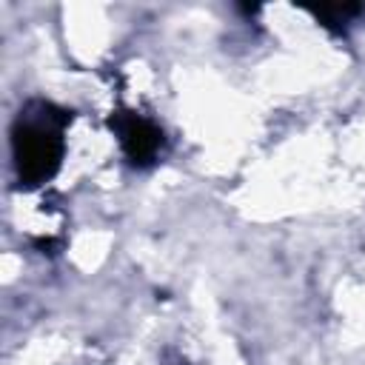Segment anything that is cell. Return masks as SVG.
<instances>
[{"instance_id": "1", "label": "cell", "mask_w": 365, "mask_h": 365, "mask_svg": "<svg viewBox=\"0 0 365 365\" xmlns=\"http://www.w3.org/2000/svg\"><path fill=\"white\" fill-rule=\"evenodd\" d=\"M14 165L23 182L40 185L60 168L63 160V140L57 128L46 123H20L11 137Z\"/></svg>"}, {"instance_id": "2", "label": "cell", "mask_w": 365, "mask_h": 365, "mask_svg": "<svg viewBox=\"0 0 365 365\" xmlns=\"http://www.w3.org/2000/svg\"><path fill=\"white\" fill-rule=\"evenodd\" d=\"M111 125L117 128L120 145L134 165H148L157 160L163 148V131L151 120L137 117V114H120L111 120Z\"/></svg>"}, {"instance_id": "3", "label": "cell", "mask_w": 365, "mask_h": 365, "mask_svg": "<svg viewBox=\"0 0 365 365\" xmlns=\"http://www.w3.org/2000/svg\"><path fill=\"white\" fill-rule=\"evenodd\" d=\"M359 11H362V6H356V3H348V6H319V9H314V14H317L325 26L348 23V20L356 17Z\"/></svg>"}]
</instances>
